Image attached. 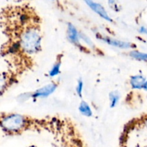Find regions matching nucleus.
Masks as SVG:
<instances>
[{"mask_svg":"<svg viewBox=\"0 0 147 147\" xmlns=\"http://www.w3.org/2000/svg\"><path fill=\"white\" fill-rule=\"evenodd\" d=\"M69 38L74 42H78V32L73 25L70 24L68 27Z\"/></svg>","mask_w":147,"mask_h":147,"instance_id":"6","label":"nucleus"},{"mask_svg":"<svg viewBox=\"0 0 147 147\" xmlns=\"http://www.w3.org/2000/svg\"><path fill=\"white\" fill-rule=\"evenodd\" d=\"M87 3L89 4V6L96 11V12H97L98 14H100L102 17H103V18L106 19V20H109V21H111V20L109 18V15H108V14L106 13V11H105V9L101 7V6L96 4V3L93 2V1H87Z\"/></svg>","mask_w":147,"mask_h":147,"instance_id":"3","label":"nucleus"},{"mask_svg":"<svg viewBox=\"0 0 147 147\" xmlns=\"http://www.w3.org/2000/svg\"><path fill=\"white\" fill-rule=\"evenodd\" d=\"M55 89V85H49V86H45L43 88H41L40 90H37L35 93H34V97H37V96H46L51 93L53 90Z\"/></svg>","mask_w":147,"mask_h":147,"instance_id":"4","label":"nucleus"},{"mask_svg":"<svg viewBox=\"0 0 147 147\" xmlns=\"http://www.w3.org/2000/svg\"><path fill=\"white\" fill-rule=\"evenodd\" d=\"M20 46L28 53H34L38 51L40 46V35L35 29L26 30L21 36Z\"/></svg>","mask_w":147,"mask_h":147,"instance_id":"1","label":"nucleus"},{"mask_svg":"<svg viewBox=\"0 0 147 147\" xmlns=\"http://www.w3.org/2000/svg\"><path fill=\"white\" fill-rule=\"evenodd\" d=\"M24 124V119L20 115H9L4 118L1 121L4 128L10 131H15L21 129Z\"/></svg>","mask_w":147,"mask_h":147,"instance_id":"2","label":"nucleus"},{"mask_svg":"<svg viewBox=\"0 0 147 147\" xmlns=\"http://www.w3.org/2000/svg\"><path fill=\"white\" fill-rule=\"evenodd\" d=\"M60 63H58V64L55 65L53 67V70H52L51 73H50V76H55V75H57V73H58L59 72V68H60Z\"/></svg>","mask_w":147,"mask_h":147,"instance_id":"10","label":"nucleus"},{"mask_svg":"<svg viewBox=\"0 0 147 147\" xmlns=\"http://www.w3.org/2000/svg\"><path fill=\"white\" fill-rule=\"evenodd\" d=\"M80 111L83 114L86 116H90L91 115V111H90L89 106L86 104V103L83 102L80 106Z\"/></svg>","mask_w":147,"mask_h":147,"instance_id":"8","label":"nucleus"},{"mask_svg":"<svg viewBox=\"0 0 147 147\" xmlns=\"http://www.w3.org/2000/svg\"><path fill=\"white\" fill-rule=\"evenodd\" d=\"M131 55L133 56L135 58L139 59V60H146V56L145 54L143 53H139V52H133V53H131Z\"/></svg>","mask_w":147,"mask_h":147,"instance_id":"9","label":"nucleus"},{"mask_svg":"<svg viewBox=\"0 0 147 147\" xmlns=\"http://www.w3.org/2000/svg\"><path fill=\"white\" fill-rule=\"evenodd\" d=\"M106 41L108 42L109 44L113 45H115V46H116V47H129V45H130L129 43L119 41V40L106 39Z\"/></svg>","mask_w":147,"mask_h":147,"instance_id":"7","label":"nucleus"},{"mask_svg":"<svg viewBox=\"0 0 147 147\" xmlns=\"http://www.w3.org/2000/svg\"><path fill=\"white\" fill-rule=\"evenodd\" d=\"M119 100V98L118 96H113V98H112V102H111V106H114L116 105V102L118 101Z\"/></svg>","mask_w":147,"mask_h":147,"instance_id":"13","label":"nucleus"},{"mask_svg":"<svg viewBox=\"0 0 147 147\" xmlns=\"http://www.w3.org/2000/svg\"><path fill=\"white\" fill-rule=\"evenodd\" d=\"M6 86V80L3 76H0V92L4 90V87Z\"/></svg>","mask_w":147,"mask_h":147,"instance_id":"11","label":"nucleus"},{"mask_svg":"<svg viewBox=\"0 0 147 147\" xmlns=\"http://www.w3.org/2000/svg\"><path fill=\"white\" fill-rule=\"evenodd\" d=\"M131 85L136 88H141L144 86L146 88V81L142 76H135L131 80Z\"/></svg>","mask_w":147,"mask_h":147,"instance_id":"5","label":"nucleus"},{"mask_svg":"<svg viewBox=\"0 0 147 147\" xmlns=\"http://www.w3.org/2000/svg\"><path fill=\"white\" fill-rule=\"evenodd\" d=\"M82 88H83V83L82 81H80L78 83V88H77V91L79 95H81V91H82Z\"/></svg>","mask_w":147,"mask_h":147,"instance_id":"12","label":"nucleus"}]
</instances>
